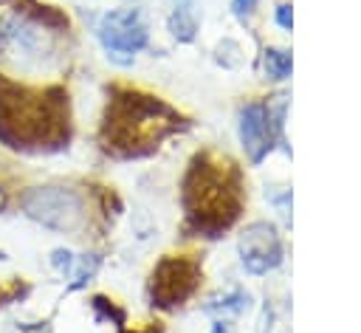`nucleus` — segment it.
Listing matches in <instances>:
<instances>
[{
	"label": "nucleus",
	"instance_id": "nucleus-1",
	"mask_svg": "<svg viewBox=\"0 0 361 333\" xmlns=\"http://www.w3.org/2000/svg\"><path fill=\"white\" fill-rule=\"evenodd\" d=\"M228 164H214L212 169L206 164L195 166L186 183V200L192 209V217H197L209 229H226L240 209L237 183Z\"/></svg>",
	"mask_w": 361,
	"mask_h": 333
},
{
	"label": "nucleus",
	"instance_id": "nucleus-2",
	"mask_svg": "<svg viewBox=\"0 0 361 333\" xmlns=\"http://www.w3.org/2000/svg\"><path fill=\"white\" fill-rule=\"evenodd\" d=\"M0 56L11 59L20 71H42L54 56V37L34 17L11 11L0 20Z\"/></svg>",
	"mask_w": 361,
	"mask_h": 333
},
{
	"label": "nucleus",
	"instance_id": "nucleus-3",
	"mask_svg": "<svg viewBox=\"0 0 361 333\" xmlns=\"http://www.w3.org/2000/svg\"><path fill=\"white\" fill-rule=\"evenodd\" d=\"M107 127H113L116 144L133 147V144L164 135L172 127V113L149 96H127L116 107V113L107 119Z\"/></svg>",
	"mask_w": 361,
	"mask_h": 333
},
{
	"label": "nucleus",
	"instance_id": "nucleus-4",
	"mask_svg": "<svg viewBox=\"0 0 361 333\" xmlns=\"http://www.w3.org/2000/svg\"><path fill=\"white\" fill-rule=\"evenodd\" d=\"M23 209L28 217H34L37 223L56 229V231H73L85 212H82V198L65 186H39L31 189L23 198Z\"/></svg>",
	"mask_w": 361,
	"mask_h": 333
},
{
	"label": "nucleus",
	"instance_id": "nucleus-5",
	"mask_svg": "<svg viewBox=\"0 0 361 333\" xmlns=\"http://www.w3.org/2000/svg\"><path fill=\"white\" fill-rule=\"evenodd\" d=\"M99 37L110 54H135L147 45V25L133 8L110 11L99 25Z\"/></svg>",
	"mask_w": 361,
	"mask_h": 333
},
{
	"label": "nucleus",
	"instance_id": "nucleus-6",
	"mask_svg": "<svg viewBox=\"0 0 361 333\" xmlns=\"http://www.w3.org/2000/svg\"><path fill=\"white\" fill-rule=\"evenodd\" d=\"M197 279V268L189 260H164L158 265V271L152 274V296L158 299V305H175L183 302Z\"/></svg>",
	"mask_w": 361,
	"mask_h": 333
},
{
	"label": "nucleus",
	"instance_id": "nucleus-7",
	"mask_svg": "<svg viewBox=\"0 0 361 333\" xmlns=\"http://www.w3.org/2000/svg\"><path fill=\"white\" fill-rule=\"evenodd\" d=\"M240 254H243V265L251 274H265L279 262V254H282L276 231L268 223L248 226L240 237Z\"/></svg>",
	"mask_w": 361,
	"mask_h": 333
},
{
	"label": "nucleus",
	"instance_id": "nucleus-8",
	"mask_svg": "<svg viewBox=\"0 0 361 333\" xmlns=\"http://www.w3.org/2000/svg\"><path fill=\"white\" fill-rule=\"evenodd\" d=\"M240 138L251 161H259L271 150V113L262 104H248L240 113Z\"/></svg>",
	"mask_w": 361,
	"mask_h": 333
},
{
	"label": "nucleus",
	"instance_id": "nucleus-9",
	"mask_svg": "<svg viewBox=\"0 0 361 333\" xmlns=\"http://www.w3.org/2000/svg\"><path fill=\"white\" fill-rule=\"evenodd\" d=\"M169 25H172L175 37H180V40H192V37H195V14H192L189 3H180V6L175 8Z\"/></svg>",
	"mask_w": 361,
	"mask_h": 333
},
{
	"label": "nucleus",
	"instance_id": "nucleus-10",
	"mask_svg": "<svg viewBox=\"0 0 361 333\" xmlns=\"http://www.w3.org/2000/svg\"><path fill=\"white\" fill-rule=\"evenodd\" d=\"M265 71L274 79H285L290 73V54L276 51V48H268L265 51Z\"/></svg>",
	"mask_w": 361,
	"mask_h": 333
},
{
	"label": "nucleus",
	"instance_id": "nucleus-11",
	"mask_svg": "<svg viewBox=\"0 0 361 333\" xmlns=\"http://www.w3.org/2000/svg\"><path fill=\"white\" fill-rule=\"evenodd\" d=\"M54 265H56L59 271H71V265H73V257H71L68 251H54Z\"/></svg>",
	"mask_w": 361,
	"mask_h": 333
},
{
	"label": "nucleus",
	"instance_id": "nucleus-12",
	"mask_svg": "<svg viewBox=\"0 0 361 333\" xmlns=\"http://www.w3.org/2000/svg\"><path fill=\"white\" fill-rule=\"evenodd\" d=\"M231 8L243 17V14H251L257 8V0H231Z\"/></svg>",
	"mask_w": 361,
	"mask_h": 333
},
{
	"label": "nucleus",
	"instance_id": "nucleus-13",
	"mask_svg": "<svg viewBox=\"0 0 361 333\" xmlns=\"http://www.w3.org/2000/svg\"><path fill=\"white\" fill-rule=\"evenodd\" d=\"M276 20H279V25H282V28H290V6H279Z\"/></svg>",
	"mask_w": 361,
	"mask_h": 333
}]
</instances>
